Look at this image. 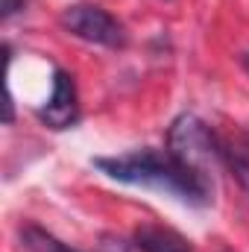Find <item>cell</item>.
Listing matches in <instances>:
<instances>
[{
    "mask_svg": "<svg viewBox=\"0 0 249 252\" xmlns=\"http://www.w3.org/2000/svg\"><path fill=\"white\" fill-rule=\"evenodd\" d=\"M94 167L100 173H106L109 179L164 190L190 205H205L211 199V176H202V173L185 167L167 150L164 153L161 150H138V153L109 156V158L103 156V158H94Z\"/></svg>",
    "mask_w": 249,
    "mask_h": 252,
    "instance_id": "obj_1",
    "label": "cell"
},
{
    "mask_svg": "<svg viewBox=\"0 0 249 252\" xmlns=\"http://www.w3.org/2000/svg\"><path fill=\"white\" fill-rule=\"evenodd\" d=\"M167 153L173 158H179L185 167L202 173V176H211V164L214 161H223L220 156V138L202 124L196 115H179L170 129H167Z\"/></svg>",
    "mask_w": 249,
    "mask_h": 252,
    "instance_id": "obj_2",
    "label": "cell"
},
{
    "mask_svg": "<svg viewBox=\"0 0 249 252\" xmlns=\"http://www.w3.org/2000/svg\"><path fill=\"white\" fill-rule=\"evenodd\" d=\"M59 21L70 35H76L88 44H100V47H112V50L126 47L124 24L97 3H73L62 12Z\"/></svg>",
    "mask_w": 249,
    "mask_h": 252,
    "instance_id": "obj_3",
    "label": "cell"
},
{
    "mask_svg": "<svg viewBox=\"0 0 249 252\" xmlns=\"http://www.w3.org/2000/svg\"><path fill=\"white\" fill-rule=\"evenodd\" d=\"M79 118V97H76V82L67 70L53 73V94L50 100L38 109V121L47 124L50 129H67Z\"/></svg>",
    "mask_w": 249,
    "mask_h": 252,
    "instance_id": "obj_4",
    "label": "cell"
},
{
    "mask_svg": "<svg viewBox=\"0 0 249 252\" xmlns=\"http://www.w3.org/2000/svg\"><path fill=\"white\" fill-rule=\"evenodd\" d=\"M220 156H223V164L238 179V185L249 190V132L247 129H229L226 135H220Z\"/></svg>",
    "mask_w": 249,
    "mask_h": 252,
    "instance_id": "obj_5",
    "label": "cell"
},
{
    "mask_svg": "<svg viewBox=\"0 0 249 252\" xmlns=\"http://www.w3.org/2000/svg\"><path fill=\"white\" fill-rule=\"evenodd\" d=\"M135 247L141 252H190L185 238H179L176 232L161 229V226H138Z\"/></svg>",
    "mask_w": 249,
    "mask_h": 252,
    "instance_id": "obj_6",
    "label": "cell"
},
{
    "mask_svg": "<svg viewBox=\"0 0 249 252\" xmlns=\"http://www.w3.org/2000/svg\"><path fill=\"white\" fill-rule=\"evenodd\" d=\"M21 244L30 252H79L73 247H67V244H62L59 238H53L50 232H44L41 226H32V223L21 229Z\"/></svg>",
    "mask_w": 249,
    "mask_h": 252,
    "instance_id": "obj_7",
    "label": "cell"
},
{
    "mask_svg": "<svg viewBox=\"0 0 249 252\" xmlns=\"http://www.w3.org/2000/svg\"><path fill=\"white\" fill-rule=\"evenodd\" d=\"M100 252H129V244L115 238V235H106L103 244H100Z\"/></svg>",
    "mask_w": 249,
    "mask_h": 252,
    "instance_id": "obj_8",
    "label": "cell"
},
{
    "mask_svg": "<svg viewBox=\"0 0 249 252\" xmlns=\"http://www.w3.org/2000/svg\"><path fill=\"white\" fill-rule=\"evenodd\" d=\"M24 3H27V0H3V18H9V15H15L18 9H24Z\"/></svg>",
    "mask_w": 249,
    "mask_h": 252,
    "instance_id": "obj_9",
    "label": "cell"
},
{
    "mask_svg": "<svg viewBox=\"0 0 249 252\" xmlns=\"http://www.w3.org/2000/svg\"><path fill=\"white\" fill-rule=\"evenodd\" d=\"M244 64H247V70H249V53H244Z\"/></svg>",
    "mask_w": 249,
    "mask_h": 252,
    "instance_id": "obj_10",
    "label": "cell"
}]
</instances>
